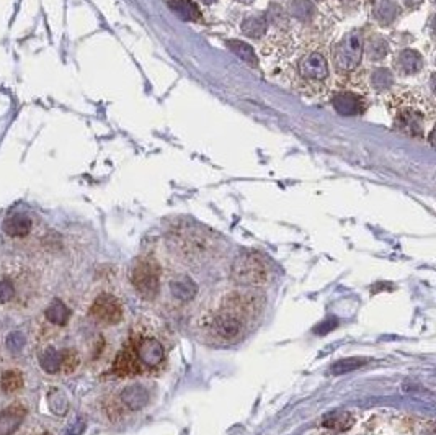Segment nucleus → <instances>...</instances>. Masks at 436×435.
<instances>
[{"instance_id": "obj_14", "label": "nucleus", "mask_w": 436, "mask_h": 435, "mask_svg": "<svg viewBox=\"0 0 436 435\" xmlns=\"http://www.w3.org/2000/svg\"><path fill=\"white\" fill-rule=\"evenodd\" d=\"M121 402L129 411H139L149 402V391L142 385H129L121 391Z\"/></svg>"}, {"instance_id": "obj_30", "label": "nucleus", "mask_w": 436, "mask_h": 435, "mask_svg": "<svg viewBox=\"0 0 436 435\" xmlns=\"http://www.w3.org/2000/svg\"><path fill=\"white\" fill-rule=\"evenodd\" d=\"M15 298V285L10 280H0V304L10 303Z\"/></svg>"}, {"instance_id": "obj_26", "label": "nucleus", "mask_w": 436, "mask_h": 435, "mask_svg": "<svg viewBox=\"0 0 436 435\" xmlns=\"http://www.w3.org/2000/svg\"><path fill=\"white\" fill-rule=\"evenodd\" d=\"M40 367L51 375L61 372V352L56 349H46L40 355Z\"/></svg>"}, {"instance_id": "obj_25", "label": "nucleus", "mask_w": 436, "mask_h": 435, "mask_svg": "<svg viewBox=\"0 0 436 435\" xmlns=\"http://www.w3.org/2000/svg\"><path fill=\"white\" fill-rule=\"evenodd\" d=\"M265 18H267L268 25L275 26V28L286 30L287 26H290V15H287V12L285 10V8L276 2H271L270 6H268Z\"/></svg>"}, {"instance_id": "obj_19", "label": "nucleus", "mask_w": 436, "mask_h": 435, "mask_svg": "<svg viewBox=\"0 0 436 435\" xmlns=\"http://www.w3.org/2000/svg\"><path fill=\"white\" fill-rule=\"evenodd\" d=\"M242 33L249 38H255L260 40L267 35L268 30V23L265 15H249L244 18L242 22Z\"/></svg>"}, {"instance_id": "obj_12", "label": "nucleus", "mask_w": 436, "mask_h": 435, "mask_svg": "<svg viewBox=\"0 0 436 435\" xmlns=\"http://www.w3.org/2000/svg\"><path fill=\"white\" fill-rule=\"evenodd\" d=\"M141 372V363H139L136 354H134L133 347L129 344L116 357L113 363V373L118 375V377H133V375H137Z\"/></svg>"}, {"instance_id": "obj_33", "label": "nucleus", "mask_w": 436, "mask_h": 435, "mask_svg": "<svg viewBox=\"0 0 436 435\" xmlns=\"http://www.w3.org/2000/svg\"><path fill=\"white\" fill-rule=\"evenodd\" d=\"M421 2H424V0H403V3L409 8H417Z\"/></svg>"}, {"instance_id": "obj_9", "label": "nucleus", "mask_w": 436, "mask_h": 435, "mask_svg": "<svg viewBox=\"0 0 436 435\" xmlns=\"http://www.w3.org/2000/svg\"><path fill=\"white\" fill-rule=\"evenodd\" d=\"M332 106L342 117H360L369 106V100L364 95L351 90H338L332 97Z\"/></svg>"}, {"instance_id": "obj_20", "label": "nucleus", "mask_w": 436, "mask_h": 435, "mask_svg": "<svg viewBox=\"0 0 436 435\" xmlns=\"http://www.w3.org/2000/svg\"><path fill=\"white\" fill-rule=\"evenodd\" d=\"M44 318L48 319L51 324H54V326L62 327L66 326L69 319H71V309H69L66 306V303H62L61 299H53L49 306L46 308Z\"/></svg>"}, {"instance_id": "obj_8", "label": "nucleus", "mask_w": 436, "mask_h": 435, "mask_svg": "<svg viewBox=\"0 0 436 435\" xmlns=\"http://www.w3.org/2000/svg\"><path fill=\"white\" fill-rule=\"evenodd\" d=\"M131 347L142 368H157L164 362L165 350L160 342L154 339V337H139V339L133 342Z\"/></svg>"}, {"instance_id": "obj_36", "label": "nucleus", "mask_w": 436, "mask_h": 435, "mask_svg": "<svg viewBox=\"0 0 436 435\" xmlns=\"http://www.w3.org/2000/svg\"><path fill=\"white\" fill-rule=\"evenodd\" d=\"M237 2H240V3H245V6H249V3H252L253 0H237Z\"/></svg>"}, {"instance_id": "obj_11", "label": "nucleus", "mask_w": 436, "mask_h": 435, "mask_svg": "<svg viewBox=\"0 0 436 435\" xmlns=\"http://www.w3.org/2000/svg\"><path fill=\"white\" fill-rule=\"evenodd\" d=\"M28 414L26 407L22 404H10L0 411V435H13L20 429Z\"/></svg>"}, {"instance_id": "obj_17", "label": "nucleus", "mask_w": 436, "mask_h": 435, "mask_svg": "<svg viewBox=\"0 0 436 435\" xmlns=\"http://www.w3.org/2000/svg\"><path fill=\"white\" fill-rule=\"evenodd\" d=\"M170 10L185 22H199L201 12L193 0H169Z\"/></svg>"}, {"instance_id": "obj_23", "label": "nucleus", "mask_w": 436, "mask_h": 435, "mask_svg": "<svg viewBox=\"0 0 436 435\" xmlns=\"http://www.w3.org/2000/svg\"><path fill=\"white\" fill-rule=\"evenodd\" d=\"M315 8L312 0H293L290 3V13L287 15L296 18L301 23H309L315 17Z\"/></svg>"}, {"instance_id": "obj_35", "label": "nucleus", "mask_w": 436, "mask_h": 435, "mask_svg": "<svg viewBox=\"0 0 436 435\" xmlns=\"http://www.w3.org/2000/svg\"><path fill=\"white\" fill-rule=\"evenodd\" d=\"M203 3H206V6H211V3H215L216 0H201Z\"/></svg>"}, {"instance_id": "obj_2", "label": "nucleus", "mask_w": 436, "mask_h": 435, "mask_svg": "<svg viewBox=\"0 0 436 435\" xmlns=\"http://www.w3.org/2000/svg\"><path fill=\"white\" fill-rule=\"evenodd\" d=\"M232 279L245 286H262L270 279L268 263L258 252H244L232 263Z\"/></svg>"}, {"instance_id": "obj_21", "label": "nucleus", "mask_w": 436, "mask_h": 435, "mask_svg": "<svg viewBox=\"0 0 436 435\" xmlns=\"http://www.w3.org/2000/svg\"><path fill=\"white\" fill-rule=\"evenodd\" d=\"M369 82L378 94L389 92L394 87V74L386 67H374L369 74Z\"/></svg>"}, {"instance_id": "obj_10", "label": "nucleus", "mask_w": 436, "mask_h": 435, "mask_svg": "<svg viewBox=\"0 0 436 435\" xmlns=\"http://www.w3.org/2000/svg\"><path fill=\"white\" fill-rule=\"evenodd\" d=\"M425 59L415 49H401L394 56V69L401 77L417 76L424 71Z\"/></svg>"}, {"instance_id": "obj_22", "label": "nucleus", "mask_w": 436, "mask_h": 435, "mask_svg": "<svg viewBox=\"0 0 436 435\" xmlns=\"http://www.w3.org/2000/svg\"><path fill=\"white\" fill-rule=\"evenodd\" d=\"M23 385H25V377H23V373L18 368H8L0 375V388L7 395L20 391Z\"/></svg>"}, {"instance_id": "obj_29", "label": "nucleus", "mask_w": 436, "mask_h": 435, "mask_svg": "<svg viewBox=\"0 0 436 435\" xmlns=\"http://www.w3.org/2000/svg\"><path fill=\"white\" fill-rule=\"evenodd\" d=\"M25 334L20 331H15V332H10L7 337V347L8 350L12 352V354H17V352H20L23 347H25Z\"/></svg>"}, {"instance_id": "obj_1", "label": "nucleus", "mask_w": 436, "mask_h": 435, "mask_svg": "<svg viewBox=\"0 0 436 435\" xmlns=\"http://www.w3.org/2000/svg\"><path fill=\"white\" fill-rule=\"evenodd\" d=\"M255 299L247 295H232L226 299L215 316H212V332L217 339L232 342L239 339L245 331L247 319L253 314Z\"/></svg>"}, {"instance_id": "obj_5", "label": "nucleus", "mask_w": 436, "mask_h": 435, "mask_svg": "<svg viewBox=\"0 0 436 435\" xmlns=\"http://www.w3.org/2000/svg\"><path fill=\"white\" fill-rule=\"evenodd\" d=\"M419 97L420 94L414 92L410 105L396 104V108H391L394 110V128H396V131L410 138H424L425 134V113L414 105Z\"/></svg>"}, {"instance_id": "obj_34", "label": "nucleus", "mask_w": 436, "mask_h": 435, "mask_svg": "<svg viewBox=\"0 0 436 435\" xmlns=\"http://www.w3.org/2000/svg\"><path fill=\"white\" fill-rule=\"evenodd\" d=\"M26 435H51V432H48L46 429H33V430H30Z\"/></svg>"}, {"instance_id": "obj_31", "label": "nucleus", "mask_w": 436, "mask_h": 435, "mask_svg": "<svg viewBox=\"0 0 436 435\" xmlns=\"http://www.w3.org/2000/svg\"><path fill=\"white\" fill-rule=\"evenodd\" d=\"M346 419H348V414L333 413V414H328L327 418L324 419V424L330 425V427H333V429H345L346 427V424H345Z\"/></svg>"}, {"instance_id": "obj_4", "label": "nucleus", "mask_w": 436, "mask_h": 435, "mask_svg": "<svg viewBox=\"0 0 436 435\" xmlns=\"http://www.w3.org/2000/svg\"><path fill=\"white\" fill-rule=\"evenodd\" d=\"M363 56V38L360 31H350L333 48V66L340 74H350L360 66Z\"/></svg>"}, {"instance_id": "obj_6", "label": "nucleus", "mask_w": 436, "mask_h": 435, "mask_svg": "<svg viewBox=\"0 0 436 435\" xmlns=\"http://www.w3.org/2000/svg\"><path fill=\"white\" fill-rule=\"evenodd\" d=\"M299 77L308 84H322L330 77V67H328V59L324 51L312 49L305 53L298 63Z\"/></svg>"}, {"instance_id": "obj_18", "label": "nucleus", "mask_w": 436, "mask_h": 435, "mask_svg": "<svg viewBox=\"0 0 436 435\" xmlns=\"http://www.w3.org/2000/svg\"><path fill=\"white\" fill-rule=\"evenodd\" d=\"M363 53H366V56H368L369 61L379 63L387 56L389 43L379 35L369 36L368 41H366V44H363Z\"/></svg>"}, {"instance_id": "obj_13", "label": "nucleus", "mask_w": 436, "mask_h": 435, "mask_svg": "<svg viewBox=\"0 0 436 435\" xmlns=\"http://www.w3.org/2000/svg\"><path fill=\"white\" fill-rule=\"evenodd\" d=\"M371 15L381 26H391L401 15V7L396 0H374Z\"/></svg>"}, {"instance_id": "obj_32", "label": "nucleus", "mask_w": 436, "mask_h": 435, "mask_svg": "<svg viewBox=\"0 0 436 435\" xmlns=\"http://www.w3.org/2000/svg\"><path fill=\"white\" fill-rule=\"evenodd\" d=\"M83 429H85V422H83L82 419H78L66 430V434L64 435H81L83 432Z\"/></svg>"}, {"instance_id": "obj_16", "label": "nucleus", "mask_w": 436, "mask_h": 435, "mask_svg": "<svg viewBox=\"0 0 436 435\" xmlns=\"http://www.w3.org/2000/svg\"><path fill=\"white\" fill-rule=\"evenodd\" d=\"M170 291L180 302H192L198 293V286L188 277H177V279L171 280Z\"/></svg>"}, {"instance_id": "obj_7", "label": "nucleus", "mask_w": 436, "mask_h": 435, "mask_svg": "<svg viewBox=\"0 0 436 435\" xmlns=\"http://www.w3.org/2000/svg\"><path fill=\"white\" fill-rule=\"evenodd\" d=\"M123 304L118 298L110 293H101L95 298L90 308V316L103 324H118L123 319Z\"/></svg>"}, {"instance_id": "obj_28", "label": "nucleus", "mask_w": 436, "mask_h": 435, "mask_svg": "<svg viewBox=\"0 0 436 435\" xmlns=\"http://www.w3.org/2000/svg\"><path fill=\"white\" fill-rule=\"evenodd\" d=\"M366 362H368V360H364V359H356V357L340 360V362H337V363L332 367V373H333V375H342V373L353 372V370H358L360 367H363V365H366Z\"/></svg>"}, {"instance_id": "obj_15", "label": "nucleus", "mask_w": 436, "mask_h": 435, "mask_svg": "<svg viewBox=\"0 0 436 435\" xmlns=\"http://www.w3.org/2000/svg\"><path fill=\"white\" fill-rule=\"evenodd\" d=\"M2 228L10 238H26L31 231V220L25 215H12L3 221Z\"/></svg>"}, {"instance_id": "obj_24", "label": "nucleus", "mask_w": 436, "mask_h": 435, "mask_svg": "<svg viewBox=\"0 0 436 435\" xmlns=\"http://www.w3.org/2000/svg\"><path fill=\"white\" fill-rule=\"evenodd\" d=\"M227 48H229L232 53L235 54L239 59H242L244 63H247L249 66L252 67H257L258 66V59H257V54L253 53V48L250 44L245 43V41H240V40H229L226 43Z\"/></svg>"}, {"instance_id": "obj_27", "label": "nucleus", "mask_w": 436, "mask_h": 435, "mask_svg": "<svg viewBox=\"0 0 436 435\" xmlns=\"http://www.w3.org/2000/svg\"><path fill=\"white\" fill-rule=\"evenodd\" d=\"M81 365V355L74 349H66L61 352V372L72 373Z\"/></svg>"}, {"instance_id": "obj_3", "label": "nucleus", "mask_w": 436, "mask_h": 435, "mask_svg": "<svg viewBox=\"0 0 436 435\" xmlns=\"http://www.w3.org/2000/svg\"><path fill=\"white\" fill-rule=\"evenodd\" d=\"M131 284L144 299H154L160 291L162 270L154 258L141 257L131 267Z\"/></svg>"}]
</instances>
